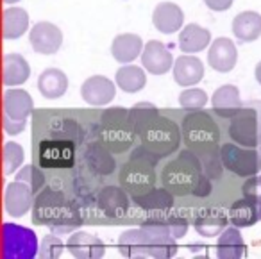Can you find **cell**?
Returning a JSON list of instances; mask_svg holds the SVG:
<instances>
[{
	"instance_id": "cell-18",
	"label": "cell",
	"mask_w": 261,
	"mask_h": 259,
	"mask_svg": "<svg viewBox=\"0 0 261 259\" xmlns=\"http://www.w3.org/2000/svg\"><path fill=\"white\" fill-rule=\"evenodd\" d=\"M2 81L6 86H22L29 81L31 66L23 56L20 54H6L2 61Z\"/></svg>"
},
{
	"instance_id": "cell-42",
	"label": "cell",
	"mask_w": 261,
	"mask_h": 259,
	"mask_svg": "<svg viewBox=\"0 0 261 259\" xmlns=\"http://www.w3.org/2000/svg\"><path fill=\"white\" fill-rule=\"evenodd\" d=\"M6 4H16V2H20V0H4Z\"/></svg>"
},
{
	"instance_id": "cell-23",
	"label": "cell",
	"mask_w": 261,
	"mask_h": 259,
	"mask_svg": "<svg viewBox=\"0 0 261 259\" xmlns=\"http://www.w3.org/2000/svg\"><path fill=\"white\" fill-rule=\"evenodd\" d=\"M247 252L243 236L238 230V227H225L224 232L218 236L217 243V255L222 259H238L243 257Z\"/></svg>"
},
{
	"instance_id": "cell-26",
	"label": "cell",
	"mask_w": 261,
	"mask_h": 259,
	"mask_svg": "<svg viewBox=\"0 0 261 259\" xmlns=\"http://www.w3.org/2000/svg\"><path fill=\"white\" fill-rule=\"evenodd\" d=\"M2 20H4L2 36L6 40H16V38L23 36L29 29V15L22 8H8Z\"/></svg>"
},
{
	"instance_id": "cell-17",
	"label": "cell",
	"mask_w": 261,
	"mask_h": 259,
	"mask_svg": "<svg viewBox=\"0 0 261 259\" xmlns=\"http://www.w3.org/2000/svg\"><path fill=\"white\" fill-rule=\"evenodd\" d=\"M211 45V33L197 23H188L179 33V48L182 54H197Z\"/></svg>"
},
{
	"instance_id": "cell-30",
	"label": "cell",
	"mask_w": 261,
	"mask_h": 259,
	"mask_svg": "<svg viewBox=\"0 0 261 259\" xmlns=\"http://www.w3.org/2000/svg\"><path fill=\"white\" fill-rule=\"evenodd\" d=\"M50 158L58 159V166H66L70 163H73V147L65 143H50L41 150V163L48 161Z\"/></svg>"
},
{
	"instance_id": "cell-38",
	"label": "cell",
	"mask_w": 261,
	"mask_h": 259,
	"mask_svg": "<svg viewBox=\"0 0 261 259\" xmlns=\"http://www.w3.org/2000/svg\"><path fill=\"white\" fill-rule=\"evenodd\" d=\"M167 225H168V229H170L172 236H174L175 240H181V238H185L186 232H188V222H186L185 218H179V216L172 218Z\"/></svg>"
},
{
	"instance_id": "cell-27",
	"label": "cell",
	"mask_w": 261,
	"mask_h": 259,
	"mask_svg": "<svg viewBox=\"0 0 261 259\" xmlns=\"http://www.w3.org/2000/svg\"><path fill=\"white\" fill-rule=\"evenodd\" d=\"M118 252L123 257H147L145 245H143V232L140 229H129L120 234Z\"/></svg>"
},
{
	"instance_id": "cell-28",
	"label": "cell",
	"mask_w": 261,
	"mask_h": 259,
	"mask_svg": "<svg viewBox=\"0 0 261 259\" xmlns=\"http://www.w3.org/2000/svg\"><path fill=\"white\" fill-rule=\"evenodd\" d=\"M136 202H138L143 209H147V211H156V209L165 211V209L172 208L174 197H172V193L167 188H160V190H154L152 188V190L147 191V193L138 195Z\"/></svg>"
},
{
	"instance_id": "cell-14",
	"label": "cell",
	"mask_w": 261,
	"mask_h": 259,
	"mask_svg": "<svg viewBox=\"0 0 261 259\" xmlns=\"http://www.w3.org/2000/svg\"><path fill=\"white\" fill-rule=\"evenodd\" d=\"M204 77V65L199 58L185 54L174 63V81L179 86H195Z\"/></svg>"
},
{
	"instance_id": "cell-37",
	"label": "cell",
	"mask_w": 261,
	"mask_h": 259,
	"mask_svg": "<svg viewBox=\"0 0 261 259\" xmlns=\"http://www.w3.org/2000/svg\"><path fill=\"white\" fill-rule=\"evenodd\" d=\"M243 197L254 198V200H261V175H252L245 180L242 186Z\"/></svg>"
},
{
	"instance_id": "cell-9",
	"label": "cell",
	"mask_w": 261,
	"mask_h": 259,
	"mask_svg": "<svg viewBox=\"0 0 261 259\" xmlns=\"http://www.w3.org/2000/svg\"><path fill=\"white\" fill-rule=\"evenodd\" d=\"M116 86L111 79L104 75H93L81 86V97L90 106H106L115 100Z\"/></svg>"
},
{
	"instance_id": "cell-16",
	"label": "cell",
	"mask_w": 261,
	"mask_h": 259,
	"mask_svg": "<svg viewBox=\"0 0 261 259\" xmlns=\"http://www.w3.org/2000/svg\"><path fill=\"white\" fill-rule=\"evenodd\" d=\"M143 52V40L138 34H118L111 43V54L115 58V61L129 65L135 59L142 58Z\"/></svg>"
},
{
	"instance_id": "cell-5",
	"label": "cell",
	"mask_w": 261,
	"mask_h": 259,
	"mask_svg": "<svg viewBox=\"0 0 261 259\" xmlns=\"http://www.w3.org/2000/svg\"><path fill=\"white\" fill-rule=\"evenodd\" d=\"M229 136L234 143L242 147L256 148L259 145V127H257V113L254 109H242L231 118Z\"/></svg>"
},
{
	"instance_id": "cell-29",
	"label": "cell",
	"mask_w": 261,
	"mask_h": 259,
	"mask_svg": "<svg viewBox=\"0 0 261 259\" xmlns=\"http://www.w3.org/2000/svg\"><path fill=\"white\" fill-rule=\"evenodd\" d=\"M86 161L90 168L102 175H109L115 170V159L113 156L100 145H91L86 150Z\"/></svg>"
},
{
	"instance_id": "cell-40",
	"label": "cell",
	"mask_w": 261,
	"mask_h": 259,
	"mask_svg": "<svg viewBox=\"0 0 261 259\" xmlns=\"http://www.w3.org/2000/svg\"><path fill=\"white\" fill-rule=\"evenodd\" d=\"M133 109H158L154 104H149V102H138Z\"/></svg>"
},
{
	"instance_id": "cell-22",
	"label": "cell",
	"mask_w": 261,
	"mask_h": 259,
	"mask_svg": "<svg viewBox=\"0 0 261 259\" xmlns=\"http://www.w3.org/2000/svg\"><path fill=\"white\" fill-rule=\"evenodd\" d=\"M232 34L243 43L256 41L261 36V15L256 11H242L232 20Z\"/></svg>"
},
{
	"instance_id": "cell-34",
	"label": "cell",
	"mask_w": 261,
	"mask_h": 259,
	"mask_svg": "<svg viewBox=\"0 0 261 259\" xmlns=\"http://www.w3.org/2000/svg\"><path fill=\"white\" fill-rule=\"evenodd\" d=\"M40 255L41 257H48V259H54V257H61L63 252H65V243L59 240V234L50 232L47 236H43L40 243Z\"/></svg>"
},
{
	"instance_id": "cell-33",
	"label": "cell",
	"mask_w": 261,
	"mask_h": 259,
	"mask_svg": "<svg viewBox=\"0 0 261 259\" xmlns=\"http://www.w3.org/2000/svg\"><path fill=\"white\" fill-rule=\"evenodd\" d=\"M179 104H181V108L190 109V111L202 109L207 104V93L199 88H186L179 95Z\"/></svg>"
},
{
	"instance_id": "cell-39",
	"label": "cell",
	"mask_w": 261,
	"mask_h": 259,
	"mask_svg": "<svg viewBox=\"0 0 261 259\" xmlns=\"http://www.w3.org/2000/svg\"><path fill=\"white\" fill-rule=\"evenodd\" d=\"M232 2H234V0H204V4H206L211 11H218V13L227 11L232 6Z\"/></svg>"
},
{
	"instance_id": "cell-25",
	"label": "cell",
	"mask_w": 261,
	"mask_h": 259,
	"mask_svg": "<svg viewBox=\"0 0 261 259\" xmlns=\"http://www.w3.org/2000/svg\"><path fill=\"white\" fill-rule=\"evenodd\" d=\"M116 86L125 93H138L145 88L147 84V73L143 68L135 65H123L116 70Z\"/></svg>"
},
{
	"instance_id": "cell-32",
	"label": "cell",
	"mask_w": 261,
	"mask_h": 259,
	"mask_svg": "<svg viewBox=\"0 0 261 259\" xmlns=\"http://www.w3.org/2000/svg\"><path fill=\"white\" fill-rule=\"evenodd\" d=\"M225 229V218L222 216H202L195 222V230L204 238L220 236Z\"/></svg>"
},
{
	"instance_id": "cell-35",
	"label": "cell",
	"mask_w": 261,
	"mask_h": 259,
	"mask_svg": "<svg viewBox=\"0 0 261 259\" xmlns=\"http://www.w3.org/2000/svg\"><path fill=\"white\" fill-rule=\"evenodd\" d=\"M16 180H22V183L29 184V186L34 190V193H36V191H40L41 188L45 186L43 172H41V170L38 168V166H34V165L23 166V168L16 173Z\"/></svg>"
},
{
	"instance_id": "cell-13",
	"label": "cell",
	"mask_w": 261,
	"mask_h": 259,
	"mask_svg": "<svg viewBox=\"0 0 261 259\" xmlns=\"http://www.w3.org/2000/svg\"><path fill=\"white\" fill-rule=\"evenodd\" d=\"M154 180H156V175H154L152 168L145 166L143 163H133V165H127L123 168L122 183L133 191L135 197H138L140 191L147 193L152 190Z\"/></svg>"
},
{
	"instance_id": "cell-8",
	"label": "cell",
	"mask_w": 261,
	"mask_h": 259,
	"mask_svg": "<svg viewBox=\"0 0 261 259\" xmlns=\"http://www.w3.org/2000/svg\"><path fill=\"white\" fill-rule=\"evenodd\" d=\"M33 204H34V190L29 184L16 179L15 183L8 184L4 193V208L8 211V215L20 218V216L29 213Z\"/></svg>"
},
{
	"instance_id": "cell-7",
	"label": "cell",
	"mask_w": 261,
	"mask_h": 259,
	"mask_svg": "<svg viewBox=\"0 0 261 259\" xmlns=\"http://www.w3.org/2000/svg\"><path fill=\"white\" fill-rule=\"evenodd\" d=\"M140 59H142L145 72L152 73V75H165L167 72H170L175 63L174 58H172V52L167 48V45L158 40L147 41Z\"/></svg>"
},
{
	"instance_id": "cell-2",
	"label": "cell",
	"mask_w": 261,
	"mask_h": 259,
	"mask_svg": "<svg viewBox=\"0 0 261 259\" xmlns=\"http://www.w3.org/2000/svg\"><path fill=\"white\" fill-rule=\"evenodd\" d=\"M220 159L229 172H234L240 177L257 175L261 170V152L250 147L225 143L220 150Z\"/></svg>"
},
{
	"instance_id": "cell-12",
	"label": "cell",
	"mask_w": 261,
	"mask_h": 259,
	"mask_svg": "<svg viewBox=\"0 0 261 259\" xmlns=\"http://www.w3.org/2000/svg\"><path fill=\"white\" fill-rule=\"evenodd\" d=\"M152 23L163 34L177 33L185 23V13L174 2H160L152 11Z\"/></svg>"
},
{
	"instance_id": "cell-31",
	"label": "cell",
	"mask_w": 261,
	"mask_h": 259,
	"mask_svg": "<svg viewBox=\"0 0 261 259\" xmlns=\"http://www.w3.org/2000/svg\"><path fill=\"white\" fill-rule=\"evenodd\" d=\"M23 158H25V152H23V147L20 143H15V141H8L4 145V173L6 175H11L16 170L20 168V165L23 163Z\"/></svg>"
},
{
	"instance_id": "cell-15",
	"label": "cell",
	"mask_w": 261,
	"mask_h": 259,
	"mask_svg": "<svg viewBox=\"0 0 261 259\" xmlns=\"http://www.w3.org/2000/svg\"><path fill=\"white\" fill-rule=\"evenodd\" d=\"M211 106H213V111L217 115L224 116V118H232L236 113L243 109L240 90L232 84H224L213 93Z\"/></svg>"
},
{
	"instance_id": "cell-4",
	"label": "cell",
	"mask_w": 261,
	"mask_h": 259,
	"mask_svg": "<svg viewBox=\"0 0 261 259\" xmlns=\"http://www.w3.org/2000/svg\"><path fill=\"white\" fill-rule=\"evenodd\" d=\"M197 163V159L193 158L190 152H185L181 154V158L170 165L165 172V184H167L168 190H172L174 193H186L190 191V188H195V180H199L200 177V168H190Z\"/></svg>"
},
{
	"instance_id": "cell-6",
	"label": "cell",
	"mask_w": 261,
	"mask_h": 259,
	"mask_svg": "<svg viewBox=\"0 0 261 259\" xmlns=\"http://www.w3.org/2000/svg\"><path fill=\"white\" fill-rule=\"evenodd\" d=\"M29 41L34 52L43 56H52L61 48L63 45V33L58 25L50 22H38L31 29Z\"/></svg>"
},
{
	"instance_id": "cell-24",
	"label": "cell",
	"mask_w": 261,
	"mask_h": 259,
	"mask_svg": "<svg viewBox=\"0 0 261 259\" xmlns=\"http://www.w3.org/2000/svg\"><path fill=\"white\" fill-rule=\"evenodd\" d=\"M98 205L108 216H122L129 209V197L122 188L108 186L98 195Z\"/></svg>"
},
{
	"instance_id": "cell-3",
	"label": "cell",
	"mask_w": 261,
	"mask_h": 259,
	"mask_svg": "<svg viewBox=\"0 0 261 259\" xmlns=\"http://www.w3.org/2000/svg\"><path fill=\"white\" fill-rule=\"evenodd\" d=\"M143 245L147 257L167 259L177 254V243L172 236L170 229L163 222H147L142 225Z\"/></svg>"
},
{
	"instance_id": "cell-1",
	"label": "cell",
	"mask_w": 261,
	"mask_h": 259,
	"mask_svg": "<svg viewBox=\"0 0 261 259\" xmlns=\"http://www.w3.org/2000/svg\"><path fill=\"white\" fill-rule=\"evenodd\" d=\"M34 109V100L25 90L13 88L4 93V129L8 134H22L27 127V118Z\"/></svg>"
},
{
	"instance_id": "cell-11",
	"label": "cell",
	"mask_w": 261,
	"mask_h": 259,
	"mask_svg": "<svg viewBox=\"0 0 261 259\" xmlns=\"http://www.w3.org/2000/svg\"><path fill=\"white\" fill-rule=\"evenodd\" d=\"M66 248L77 259H98L104 257L106 254L104 241L93 234L84 232V230L73 232L70 240L66 241Z\"/></svg>"
},
{
	"instance_id": "cell-43",
	"label": "cell",
	"mask_w": 261,
	"mask_h": 259,
	"mask_svg": "<svg viewBox=\"0 0 261 259\" xmlns=\"http://www.w3.org/2000/svg\"><path fill=\"white\" fill-rule=\"evenodd\" d=\"M257 147H259V152H261V131H259V145H257Z\"/></svg>"
},
{
	"instance_id": "cell-41",
	"label": "cell",
	"mask_w": 261,
	"mask_h": 259,
	"mask_svg": "<svg viewBox=\"0 0 261 259\" xmlns=\"http://www.w3.org/2000/svg\"><path fill=\"white\" fill-rule=\"evenodd\" d=\"M254 77H256V81L261 84V61L256 65V70H254Z\"/></svg>"
},
{
	"instance_id": "cell-20",
	"label": "cell",
	"mask_w": 261,
	"mask_h": 259,
	"mask_svg": "<svg viewBox=\"0 0 261 259\" xmlns=\"http://www.w3.org/2000/svg\"><path fill=\"white\" fill-rule=\"evenodd\" d=\"M229 218L236 227H250L261 222V200L243 197L229 209Z\"/></svg>"
},
{
	"instance_id": "cell-36",
	"label": "cell",
	"mask_w": 261,
	"mask_h": 259,
	"mask_svg": "<svg viewBox=\"0 0 261 259\" xmlns=\"http://www.w3.org/2000/svg\"><path fill=\"white\" fill-rule=\"evenodd\" d=\"M79 227H81V218L66 209V211L63 213L61 218L56 220V222L50 225V230L61 236V234H72V230L79 229Z\"/></svg>"
},
{
	"instance_id": "cell-19",
	"label": "cell",
	"mask_w": 261,
	"mask_h": 259,
	"mask_svg": "<svg viewBox=\"0 0 261 259\" xmlns=\"http://www.w3.org/2000/svg\"><path fill=\"white\" fill-rule=\"evenodd\" d=\"M38 90L45 98L56 100L68 90V77L59 68H47L38 77Z\"/></svg>"
},
{
	"instance_id": "cell-21",
	"label": "cell",
	"mask_w": 261,
	"mask_h": 259,
	"mask_svg": "<svg viewBox=\"0 0 261 259\" xmlns=\"http://www.w3.org/2000/svg\"><path fill=\"white\" fill-rule=\"evenodd\" d=\"M211 122V118L202 113L200 115V127H199V118H197V113L192 116H188V120H185V125H182V131H185V138L192 143H213L218 138V131H217V123L207 129H204V125Z\"/></svg>"
},
{
	"instance_id": "cell-10",
	"label": "cell",
	"mask_w": 261,
	"mask_h": 259,
	"mask_svg": "<svg viewBox=\"0 0 261 259\" xmlns=\"http://www.w3.org/2000/svg\"><path fill=\"white\" fill-rule=\"evenodd\" d=\"M238 61V50L236 45L229 38H217L211 41L207 50V63L218 73H227L236 66Z\"/></svg>"
}]
</instances>
